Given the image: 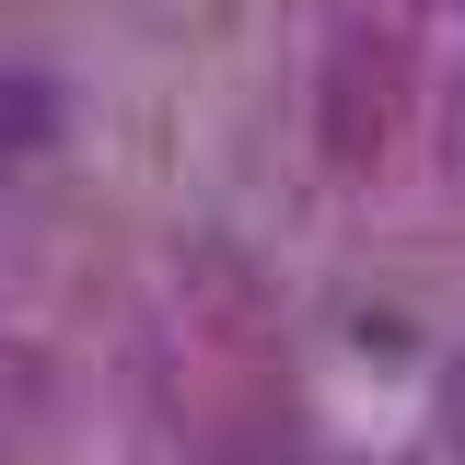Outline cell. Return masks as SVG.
<instances>
[{
	"label": "cell",
	"instance_id": "6da1fadb",
	"mask_svg": "<svg viewBox=\"0 0 465 465\" xmlns=\"http://www.w3.org/2000/svg\"><path fill=\"white\" fill-rule=\"evenodd\" d=\"M396 116H407V47L384 24H361L326 47V94H314V140H326V163L338 174H372L396 152Z\"/></svg>",
	"mask_w": 465,
	"mask_h": 465
},
{
	"label": "cell",
	"instance_id": "7a4b0ae2",
	"mask_svg": "<svg viewBox=\"0 0 465 465\" xmlns=\"http://www.w3.org/2000/svg\"><path fill=\"white\" fill-rule=\"evenodd\" d=\"M58 128H70V105H58V82H47V70H0V174L47 163V152H58Z\"/></svg>",
	"mask_w": 465,
	"mask_h": 465
},
{
	"label": "cell",
	"instance_id": "3957f363",
	"mask_svg": "<svg viewBox=\"0 0 465 465\" xmlns=\"http://www.w3.org/2000/svg\"><path fill=\"white\" fill-rule=\"evenodd\" d=\"M442 174L465 186V70H454V94H442Z\"/></svg>",
	"mask_w": 465,
	"mask_h": 465
},
{
	"label": "cell",
	"instance_id": "277c9868",
	"mask_svg": "<svg viewBox=\"0 0 465 465\" xmlns=\"http://www.w3.org/2000/svg\"><path fill=\"white\" fill-rule=\"evenodd\" d=\"M442 430H454V442H465V361H454V372H442Z\"/></svg>",
	"mask_w": 465,
	"mask_h": 465
}]
</instances>
